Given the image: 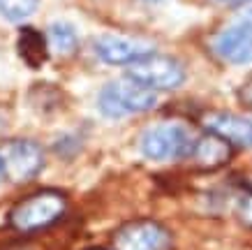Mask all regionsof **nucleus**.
<instances>
[{"label": "nucleus", "mask_w": 252, "mask_h": 250, "mask_svg": "<svg viewBox=\"0 0 252 250\" xmlns=\"http://www.w3.org/2000/svg\"><path fill=\"white\" fill-rule=\"evenodd\" d=\"M215 5H222V7H241V5H248L252 0H213Z\"/></svg>", "instance_id": "nucleus-16"}, {"label": "nucleus", "mask_w": 252, "mask_h": 250, "mask_svg": "<svg viewBox=\"0 0 252 250\" xmlns=\"http://www.w3.org/2000/svg\"><path fill=\"white\" fill-rule=\"evenodd\" d=\"M0 160L5 167V176L12 181H28L39 174L44 167L42 146L31 139H12L0 148Z\"/></svg>", "instance_id": "nucleus-5"}, {"label": "nucleus", "mask_w": 252, "mask_h": 250, "mask_svg": "<svg viewBox=\"0 0 252 250\" xmlns=\"http://www.w3.org/2000/svg\"><path fill=\"white\" fill-rule=\"evenodd\" d=\"M204 128L211 135L222 137L227 144L231 146H252V121L243 118L236 114H222V111H213V114L204 116Z\"/></svg>", "instance_id": "nucleus-8"}, {"label": "nucleus", "mask_w": 252, "mask_h": 250, "mask_svg": "<svg viewBox=\"0 0 252 250\" xmlns=\"http://www.w3.org/2000/svg\"><path fill=\"white\" fill-rule=\"evenodd\" d=\"M231 155V144H227L222 137L211 135L199 137L194 142V148H192L190 158L197 162L201 169H215V167H222Z\"/></svg>", "instance_id": "nucleus-10"}, {"label": "nucleus", "mask_w": 252, "mask_h": 250, "mask_svg": "<svg viewBox=\"0 0 252 250\" xmlns=\"http://www.w3.org/2000/svg\"><path fill=\"white\" fill-rule=\"evenodd\" d=\"M5 179V167H2V160H0V181Z\"/></svg>", "instance_id": "nucleus-17"}, {"label": "nucleus", "mask_w": 252, "mask_h": 250, "mask_svg": "<svg viewBox=\"0 0 252 250\" xmlns=\"http://www.w3.org/2000/svg\"><path fill=\"white\" fill-rule=\"evenodd\" d=\"M190 130L181 123H160L155 128H148L139 139V148L151 160H176L188 158L194 148Z\"/></svg>", "instance_id": "nucleus-3"}, {"label": "nucleus", "mask_w": 252, "mask_h": 250, "mask_svg": "<svg viewBox=\"0 0 252 250\" xmlns=\"http://www.w3.org/2000/svg\"><path fill=\"white\" fill-rule=\"evenodd\" d=\"M155 102H158V95L153 88L134 81L130 76L107 83L97 98L99 111L107 118H123L139 111H148L151 107H155Z\"/></svg>", "instance_id": "nucleus-2"}, {"label": "nucleus", "mask_w": 252, "mask_h": 250, "mask_svg": "<svg viewBox=\"0 0 252 250\" xmlns=\"http://www.w3.org/2000/svg\"><path fill=\"white\" fill-rule=\"evenodd\" d=\"M93 51L99 61L109 65H132L146 56L155 53V46L146 39L125 37V35H99L93 42Z\"/></svg>", "instance_id": "nucleus-7"}, {"label": "nucleus", "mask_w": 252, "mask_h": 250, "mask_svg": "<svg viewBox=\"0 0 252 250\" xmlns=\"http://www.w3.org/2000/svg\"><path fill=\"white\" fill-rule=\"evenodd\" d=\"M67 209V199L58 190H37L21 202H16L9 211V225L21 234H31L54 225L63 218Z\"/></svg>", "instance_id": "nucleus-1"}, {"label": "nucleus", "mask_w": 252, "mask_h": 250, "mask_svg": "<svg viewBox=\"0 0 252 250\" xmlns=\"http://www.w3.org/2000/svg\"><path fill=\"white\" fill-rule=\"evenodd\" d=\"M238 215H241V220H243L245 225L252 227V192L241 199V204H238Z\"/></svg>", "instance_id": "nucleus-14"}, {"label": "nucleus", "mask_w": 252, "mask_h": 250, "mask_svg": "<svg viewBox=\"0 0 252 250\" xmlns=\"http://www.w3.org/2000/svg\"><path fill=\"white\" fill-rule=\"evenodd\" d=\"M146 2H162V0H146Z\"/></svg>", "instance_id": "nucleus-18"}, {"label": "nucleus", "mask_w": 252, "mask_h": 250, "mask_svg": "<svg viewBox=\"0 0 252 250\" xmlns=\"http://www.w3.org/2000/svg\"><path fill=\"white\" fill-rule=\"evenodd\" d=\"M16 49H19V56L21 61L32 70H39L44 65V61L49 58V44H46V37L39 31L26 26L19 33V39H16Z\"/></svg>", "instance_id": "nucleus-11"}, {"label": "nucleus", "mask_w": 252, "mask_h": 250, "mask_svg": "<svg viewBox=\"0 0 252 250\" xmlns=\"http://www.w3.org/2000/svg\"><path fill=\"white\" fill-rule=\"evenodd\" d=\"M39 0H0V14L7 21H23L37 9Z\"/></svg>", "instance_id": "nucleus-13"}, {"label": "nucleus", "mask_w": 252, "mask_h": 250, "mask_svg": "<svg viewBox=\"0 0 252 250\" xmlns=\"http://www.w3.org/2000/svg\"><path fill=\"white\" fill-rule=\"evenodd\" d=\"M213 49L222 61L234 63V65L252 63V37L243 28H238L236 23L229 26V28H224V31L215 37Z\"/></svg>", "instance_id": "nucleus-9"}, {"label": "nucleus", "mask_w": 252, "mask_h": 250, "mask_svg": "<svg viewBox=\"0 0 252 250\" xmlns=\"http://www.w3.org/2000/svg\"><path fill=\"white\" fill-rule=\"evenodd\" d=\"M79 44V35H77V28L67 21H56L49 26V46L54 51L67 56L77 49Z\"/></svg>", "instance_id": "nucleus-12"}, {"label": "nucleus", "mask_w": 252, "mask_h": 250, "mask_svg": "<svg viewBox=\"0 0 252 250\" xmlns=\"http://www.w3.org/2000/svg\"><path fill=\"white\" fill-rule=\"evenodd\" d=\"M171 234L155 220H134L114 234V250H169Z\"/></svg>", "instance_id": "nucleus-6"}, {"label": "nucleus", "mask_w": 252, "mask_h": 250, "mask_svg": "<svg viewBox=\"0 0 252 250\" xmlns=\"http://www.w3.org/2000/svg\"><path fill=\"white\" fill-rule=\"evenodd\" d=\"M127 76L153 88V91H171L185 81V70L176 58L151 53L141 61L132 63L127 70Z\"/></svg>", "instance_id": "nucleus-4"}, {"label": "nucleus", "mask_w": 252, "mask_h": 250, "mask_svg": "<svg viewBox=\"0 0 252 250\" xmlns=\"http://www.w3.org/2000/svg\"><path fill=\"white\" fill-rule=\"evenodd\" d=\"M236 26H238V28H243V31L252 37V9H248V12H245V14L238 19Z\"/></svg>", "instance_id": "nucleus-15"}]
</instances>
